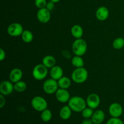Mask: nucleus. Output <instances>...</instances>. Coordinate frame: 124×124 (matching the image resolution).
I'll return each mask as SVG.
<instances>
[{
    "instance_id": "obj_1",
    "label": "nucleus",
    "mask_w": 124,
    "mask_h": 124,
    "mask_svg": "<svg viewBox=\"0 0 124 124\" xmlns=\"http://www.w3.org/2000/svg\"><path fill=\"white\" fill-rule=\"evenodd\" d=\"M68 105L73 111L81 113L87 107V105L86 101L84 98L78 96H75L70 98L68 102Z\"/></svg>"
},
{
    "instance_id": "obj_2",
    "label": "nucleus",
    "mask_w": 124,
    "mask_h": 124,
    "mask_svg": "<svg viewBox=\"0 0 124 124\" xmlns=\"http://www.w3.org/2000/svg\"><path fill=\"white\" fill-rule=\"evenodd\" d=\"M71 79L76 84H82L87 80L88 73L85 68H76L71 73Z\"/></svg>"
},
{
    "instance_id": "obj_3",
    "label": "nucleus",
    "mask_w": 124,
    "mask_h": 124,
    "mask_svg": "<svg viewBox=\"0 0 124 124\" xmlns=\"http://www.w3.org/2000/svg\"><path fill=\"white\" fill-rule=\"evenodd\" d=\"M72 51L75 55H84L87 51V44L84 39L82 38L76 39L72 44Z\"/></svg>"
},
{
    "instance_id": "obj_4",
    "label": "nucleus",
    "mask_w": 124,
    "mask_h": 124,
    "mask_svg": "<svg viewBox=\"0 0 124 124\" xmlns=\"http://www.w3.org/2000/svg\"><path fill=\"white\" fill-rule=\"evenodd\" d=\"M48 68L46 67L43 64L36 65L33 68L32 71V76L35 79L41 81L46 78L48 73Z\"/></svg>"
},
{
    "instance_id": "obj_5",
    "label": "nucleus",
    "mask_w": 124,
    "mask_h": 124,
    "mask_svg": "<svg viewBox=\"0 0 124 124\" xmlns=\"http://www.w3.org/2000/svg\"><path fill=\"white\" fill-rule=\"evenodd\" d=\"M31 105L33 108L36 111L42 112L47 108L48 103L44 98L39 96H36L31 99Z\"/></svg>"
},
{
    "instance_id": "obj_6",
    "label": "nucleus",
    "mask_w": 124,
    "mask_h": 124,
    "mask_svg": "<svg viewBox=\"0 0 124 124\" xmlns=\"http://www.w3.org/2000/svg\"><path fill=\"white\" fill-rule=\"evenodd\" d=\"M43 90L46 94H52L55 93L59 89L58 81L50 78L46 80L43 84Z\"/></svg>"
},
{
    "instance_id": "obj_7",
    "label": "nucleus",
    "mask_w": 124,
    "mask_h": 124,
    "mask_svg": "<svg viewBox=\"0 0 124 124\" xmlns=\"http://www.w3.org/2000/svg\"><path fill=\"white\" fill-rule=\"evenodd\" d=\"M23 25L18 23H12L7 27V33L13 37L21 36L24 31Z\"/></svg>"
},
{
    "instance_id": "obj_8",
    "label": "nucleus",
    "mask_w": 124,
    "mask_h": 124,
    "mask_svg": "<svg viewBox=\"0 0 124 124\" xmlns=\"http://www.w3.org/2000/svg\"><path fill=\"white\" fill-rule=\"evenodd\" d=\"M36 18L41 23L46 24L50 20V11L48 10L47 8H40L36 13Z\"/></svg>"
},
{
    "instance_id": "obj_9",
    "label": "nucleus",
    "mask_w": 124,
    "mask_h": 124,
    "mask_svg": "<svg viewBox=\"0 0 124 124\" xmlns=\"http://www.w3.org/2000/svg\"><path fill=\"white\" fill-rule=\"evenodd\" d=\"M10 81H3L0 84V93L4 96H8L15 90L14 85Z\"/></svg>"
},
{
    "instance_id": "obj_10",
    "label": "nucleus",
    "mask_w": 124,
    "mask_h": 124,
    "mask_svg": "<svg viewBox=\"0 0 124 124\" xmlns=\"http://www.w3.org/2000/svg\"><path fill=\"white\" fill-rule=\"evenodd\" d=\"M86 102H87V105L88 107L94 110V109L97 108L100 105V97L96 93H91L87 96Z\"/></svg>"
},
{
    "instance_id": "obj_11",
    "label": "nucleus",
    "mask_w": 124,
    "mask_h": 124,
    "mask_svg": "<svg viewBox=\"0 0 124 124\" xmlns=\"http://www.w3.org/2000/svg\"><path fill=\"white\" fill-rule=\"evenodd\" d=\"M108 112L112 117H119L123 113V108L119 103H113L109 107Z\"/></svg>"
},
{
    "instance_id": "obj_12",
    "label": "nucleus",
    "mask_w": 124,
    "mask_h": 124,
    "mask_svg": "<svg viewBox=\"0 0 124 124\" xmlns=\"http://www.w3.org/2000/svg\"><path fill=\"white\" fill-rule=\"evenodd\" d=\"M55 96L58 101L61 103H67L69 101L70 98V93L67 89L59 88L55 93Z\"/></svg>"
},
{
    "instance_id": "obj_13",
    "label": "nucleus",
    "mask_w": 124,
    "mask_h": 124,
    "mask_svg": "<svg viewBox=\"0 0 124 124\" xmlns=\"http://www.w3.org/2000/svg\"><path fill=\"white\" fill-rule=\"evenodd\" d=\"M96 18L101 21H104L107 19L109 16V10L105 6L99 7L96 12Z\"/></svg>"
},
{
    "instance_id": "obj_14",
    "label": "nucleus",
    "mask_w": 124,
    "mask_h": 124,
    "mask_svg": "<svg viewBox=\"0 0 124 124\" xmlns=\"http://www.w3.org/2000/svg\"><path fill=\"white\" fill-rule=\"evenodd\" d=\"M49 73L51 78L58 81L63 76L64 71H63V69L60 66L54 65V67L51 68Z\"/></svg>"
},
{
    "instance_id": "obj_15",
    "label": "nucleus",
    "mask_w": 124,
    "mask_h": 124,
    "mask_svg": "<svg viewBox=\"0 0 124 124\" xmlns=\"http://www.w3.org/2000/svg\"><path fill=\"white\" fill-rule=\"evenodd\" d=\"M23 71L18 68L12 69L9 74V79L13 83H16L21 81L23 78Z\"/></svg>"
},
{
    "instance_id": "obj_16",
    "label": "nucleus",
    "mask_w": 124,
    "mask_h": 124,
    "mask_svg": "<svg viewBox=\"0 0 124 124\" xmlns=\"http://www.w3.org/2000/svg\"><path fill=\"white\" fill-rule=\"evenodd\" d=\"M105 118V113L101 110H97L94 111L93 116L91 117L93 124H101L104 121Z\"/></svg>"
},
{
    "instance_id": "obj_17",
    "label": "nucleus",
    "mask_w": 124,
    "mask_h": 124,
    "mask_svg": "<svg viewBox=\"0 0 124 124\" xmlns=\"http://www.w3.org/2000/svg\"><path fill=\"white\" fill-rule=\"evenodd\" d=\"M72 114V110L69 105H65L61 108L59 111V116L63 120H68L70 118Z\"/></svg>"
},
{
    "instance_id": "obj_18",
    "label": "nucleus",
    "mask_w": 124,
    "mask_h": 124,
    "mask_svg": "<svg viewBox=\"0 0 124 124\" xmlns=\"http://www.w3.org/2000/svg\"><path fill=\"white\" fill-rule=\"evenodd\" d=\"M71 34L75 39L82 38L84 34V30L81 25L76 24L71 28Z\"/></svg>"
},
{
    "instance_id": "obj_19",
    "label": "nucleus",
    "mask_w": 124,
    "mask_h": 124,
    "mask_svg": "<svg viewBox=\"0 0 124 124\" xmlns=\"http://www.w3.org/2000/svg\"><path fill=\"white\" fill-rule=\"evenodd\" d=\"M56 59L52 55H47L43 58L42 64H43L48 69H51L56 65Z\"/></svg>"
},
{
    "instance_id": "obj_20",
    "label": "nucleus",
    "mask_w": 124,
    "mask_h": 124,
    "mask_svg": "<svg viewBox=\"0 0 124 124\" xmlns=\"http://www.w3.org/2000/svg\"><path fill=\"white\" fill-rule=\"evenodd\" d=\"M58 82L59 88H64V89H67V88H69L71 84V80L69 78L64 76L58 80Z\"/></svg>"
},
{
    "instance_id": "obj_21",
    "label": "nucleus",
    "mask_w": 124,
    "mask_h": 124,
    "mask_svg": "<svg viewBox=\"0 0 124 124\" xmlns=\"http://www.w3.org/2000/svg\"><path fill=\"white\" fill-rule=\"evenodd\" d=\"M22 40L25 43H30L33 41L34 38L32 32L30 30H25L21 35Z\"/></svg>"
},
{
    "instance_id": "obj_22",
    "label": "nucleus",
    "mask_w": 124,
    "mask_h": 124,
    "mask_svg": "<svg viewBox=\"0 0 124 124\" xmlns=\"http://www.w3.org/2000/svg\"><path fill=\"white\" fill-rule=\"evenodd\" d=\"M71 64L76 68L83 67L84 65V61L81 56L75 55L71 59Z\"/></svg>"
},
{
    "instance_id": "obj_23",
    "label": "nucleus",
    "mask_w": 124,
    "mask_h": 124,
    "mask_svg": "<svg viewBox=\"0 0 124 124\" xmlns=\"http://www.w3.org/2000/svg\"><path fill=\"white\" fill-rule=\"evenodd\" d=\"M14 89L15 91L18 93H22V92H25L27 89V84L24 81H19L18 82H16L14 84Z\"/></svg>"
},
{
    "instance_id": "obj_24",
    "label": "nucleus",
    "mask_w": 124,
    "mask_h": 124,
    "mask_svg": "<svg viewBox=\"0 0 124 124\" xmlns=\"http://www.w3.org/2000/svg\"><path fill=\"white\" fill-rule=\"evenodd\" d=\"M52 118V113L49 109L47 108L41 112V119L43 122H48Z\"/></svg>"
},
{
    "instance_id": "obj_25",
    "label": "nucleus",
    "mask_w": 124,
    "mask_h": 124,
    "mask_svg": "<svg viewBox=\"0 0 124 124\" xmlns=\"http://www.w3.org/2000/svg\"><path fill=\"white\" fill-rule=\"evenodd\" d=\"M113 47L116 50L122 49L124 47V39L121 37L115 39L113 42Z\"/></svg>"
},
{
    "instance_id": "obj_26",
    "label": "nucleus",
    "mask_w": 124,
    "mask_h": 124,
    "mask_svg": "<svg viewBox=\"0 0 124 124\" xmlns=\"http://www.w3.org/2000/svg\"><path fill=\"white\" fill-rule=\"evenodd\" d=\"M81 113H82V116L84 118L88 119L92 117L94 111H93V109L88 107H86Z\"/></svg>"
},
{
    "instance_id": "obj_27",
    "label": "nucleus",
    "mask_w": 124,
    "mask_h": 124,
    "mask_svg": "<svg viewBox=\"0 0 124 124\" xmlns=\"http://www.w3.org/2000/svg\"><path fill=\"white\" fill-rule=\"evenodd\" d=\"M47 1L46 0H35V4L37 8H46Z\"/></svg>"
},
{
    "instance_id": "obj_28",
    "label": "nucleus",
    "mask_w": 124,
    "mask_h": 124,
    "mask_svg": "<svg viewBox=\"0 0 124 124\" xmlns=\"http://www.w3.org/2000/svg\"><path fill=\"white\" fill-rule=\"evenodd\" d=\"M106 124H124V122L119 117H112L109 119Z\"/></svg>"
},
{
    "instance_id": "obj_29",
    "label": "nucleus",
    "mask_w": 124,
    "mask_h": 124,
    "mask_svg": "<svg viewBox=\"0 0 124 124\" xmlns=\"http://www.w3.org/2000/svg\"><path fill=\"white\" fill-rule=\"evenodd\" d=\"M6 105V98L5 96L0 94V108H2Z\"/></svg>"
},
{
    "instance_id": "obj_30",
    "label": "nucleus",
    "mask_w": 124,
    "mask_h": 124,
    "mask_svg": "<svg viewBox=\"0 0 124 124\" xmlns=\"http://www.w3.org/2000/svg\"><path fill=\"white\" fill-rule=\"evenodd\" d=\"M54 4L55 3L53 2L52 1H50L49 2H47L46 8H47L48 10L52 11L54 8Z\"/></svg>"
},
{
    "instance_id": "obj_31",
    "label": "nucleus",
    "mask_w": 124,
    "mask_h": 124,
    "mask_svg": "<svg viewBox=\"0 0 124 124\" xmlns=\"http://www.w3.org/2000/svg\"><path fill=\"white\" fill-rule=\"evenodd\" d=\"M6 52L5 50H4L2 48L0 49V61H2L3 60H4L5 58H6Z\"/></svg>"
},
{
    "instance_id": "obj_32",
    "label": "nucleus",
    "mask_w": 124,
    "mask_h": 124,
    "mask_svg": "<svg viewBox=\"0 0 124 124\" xmlns=\"http://www.w3.org/2000/svg\"><path fill=\"white\" fill-rule=\"evenodd\" d=\"M81 124H93V123L92 119L88 118V119H84L82 121V123H81Z\"/></svg>"
},
{
    "instance_id": "obj_33",
    "label": "nucleus",
    "mask_w": 124,
    "mask_h": 124,
    "mask_svg": "<svg viewBox=\"0 0 124 124\" xmlns=\"http://www.w3.org/2000/svg\"><path fill=\"white\" fill-rule=\"evenodd\" d=\"M50 1H52L53 2H54V3H57V2H59V1H61V0H50Z\"/></svg>"
}]
</instances>
